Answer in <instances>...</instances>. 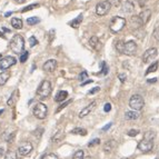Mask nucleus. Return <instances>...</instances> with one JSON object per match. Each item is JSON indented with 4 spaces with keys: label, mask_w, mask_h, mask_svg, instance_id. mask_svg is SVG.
Instances as JSON below:
<instances>
[{
    "label": "nucleus",
    "mask_w": 159,
    "mask_h": 159,
    "mask_svg": "<svg viewBox=\"0 0 159 159\" xmlns=\"http://www.w3.org/2000/svg\"><path fill=\"white\" fill-rule=\"evenodd\" d=\"M128 136H130V137H136L138 134H139V130H137V129H131V130H129L128 132Z\"/></svg>",
    "instance_id": "nucleus-37"
},
{
    "label": "nucleus",
    "mask_w": 159,
    "mask_h": 159,
    "mask_svg": "<svg viewBox=\"0 0 159 159\" xmlns=\"http://www.w3.org/2000/svg\"><path fill=\"white\" fill-rule=\"evenodd\" d=\"M47 113H48V108L45 104H43V102L36 104L35 107H34V115H35L36 118L45 119L47 117Z\"/></svg>",
    "instance_id": "nucleus-5"
},
{
    "label": "nucleus",
    "mask_w": 159,
    "mask_h": 159,
    "mask_svg": "<svg viewBox=\"0 0 159 159\" xmlns=\"http://www.w3.org/2000/svg\"><path fill=\"white\" fill-rule=\"evenodd\" d=\"M10 49L12 52H15L17 54H21L25 49V40L20 35L13 36V38L10 41Z\"/></svg>",
    "instance_id": "nucleus-1"
},
{
    "label": "nucleus",
    "mask_w": 159,
    "mask_h": 159,
    "mask_svg": "<svg viewBox=\"0 0 159 159\" xmlns=\"http://www.w3.org/2000/svg\"><path fill=\"white\" fill-rule=\"evenodd\" d=\"M4 159H17V152L13 150H9L4 155Z\"/></svg>",
    "instance_id": "nucleus-28"
},
{
    "label": "nucleus",
    "mask_w": 159,
    "mask_h": 159,
    "mask_svg": "<svg viewBox=\"0 0 159 159\" xmlns=\"http://www.w3.org/2000/svg\"><path fill=\"white\" fill-rule=\"evenodd\" d=\"M39 21H40V19H39V18H37V17H30V18H28V19H27V23L29 25V26L37 25Z\"/></svg>",
    "instance_id": "nucleus-29"
},
{
    "label": "nucleus",
    "mask_w": 159,
    "mask_h": 159,
    "mask_svg": "<svg viewBox=\"0 0 159 159\" xmlns=\"http://www.w3.org/2000/svg\"><path fill=\"white\" fill-rule=\"evenodd\" d=\"M17 93H18V90H15L13 93H12V95H11V97L9 98V100L7 101V104L9 106H12V105H15V102H16V100H17Z\"/></svg>",
    "instance_id": "nucleus-27"
},
{
    "label": "nucleus",
    "mask_w": 159,
    "mask_h": 159,
    "mask_svg": "<svg viewBox=\"0 0 159 159\" xmlns=\"http://www.w3.org/2000/svg\"><path fill=\"white\" fill-rule=\"evenodd\" d=\"M0 60H1V54H0Z\"/></svg>",
    "instance_id": "nucleus-57"
},
{
    "label": "nucleus",
    "mask_w": 159,
    "mask_h": 159,
    "mask_svg": "<svg viewBox=\"0 0 159 159\" xmlns=\"http://www.w3.org/2000/svg\"><path fill=\"white\" fill-rule=\"evenodd\" d=\"M70 102H71V100H68V101H66V102H63V104H61V105H60V107H58V109H57V113H59V111H60L61 109H63V108H65V107H66V106L69 105Z\"/></svg>",
    "instance_id": "nucleus-42"
},
{
    "label": "nucleus",
    "mask_w": 159,
    "mask_h": 159,
    "mask_svg": "<svg viewBox=\"0 0 159 159\" xmlns=\"http://www.w3.org/2000/svg\"><path fill=\"white\" fill-rule=\"evenodd\" d=\"M10 78V72L9 71H2L0 74V86H4L6 85V82L8 81V79Z\"/></svg>",
    "instance_id": "nucleus-18"
},
{
    "label": "nucleus",
    "mask_w": 159,
    "mask_h": 159,
    "mask_svg": "<svg viewBox=\"0 0 159 159\" xmlns=\"http://www.w3.org/2000/svg\"><path fill=\"white\" fill-rule=\"evenodd\" d=\"M12 15V11H8L4 13V17H9V16H11Z\"/></svg>",
    "instance_id": "nucleus-51"
},
{
    "label": "nucleus",
    "mask_w": 159,
    "mask_h": 159,
    "mask_svg": "<svg viewBox=\"0 0 159 159\" xmlns=\"http://www.w3.org/2000/svg\"><path fill=\"white\" fill-rule=\"evenodd\" d=\"M115 147V140H109L104 145V152H110Z\"/></svg>",
    "instance_id": "nucleus-21"
},
{
    "label": "nucleus",
    "mask_w": 159,
    "mask_h": 159,
    "mask_svg": "<svg viewBox=\"0 0 159 159\" xmlns=\"http://www.w3.org/2000/svg\"><path fill=\"white\" fill-rule=\"evenodd\" d=\"M4 148H1L0 147V158L4 156Z\"/></svg>",
    "instance_id": "nucleus-50"
},
{
    "label": "nucleus",
    "mask_w": 159,
    "mask_h": 159,
    "mask_svg": "<svg viewBox=\"0 0 159 159\" xmlns=\"http://www.w3.org/2000/svg\"><path fill=\"white\" fill-rule=\"evenodd\" d=\"M104 110H105V113H109V111L111 110V105H110V104H105Z\"/></svg>",
    "instance_id": "nucleus-46"
},
{
    "label": "nucleus",
    "mask_w": 159,
    "mask_h": 159,
    "mask_svg": "<svg viewBox=\"0 0 159 159\" xmlns=\"http://www.w3.org/2000/svg\"><path fill=\"white\" fill-rule=\"evenodd\" d=\"M157 69H158V62L155 61L152 66L148 67L147 71H146V75H149V74H152V72H155V71H157Z\"/></svg>",
    "instance_id": "nucleus-26"
},
{
    "label": "nucleus",
    "mask_w": 159,
    "mask_h": 159,
    "mask_svg": "<svg viewBox=\"0 0 159 159\" xmlns=\"http://www.w3.org/2000/svg\"><path fill=\"white\" fill-rule=\"evenodd\" d=\"M31 152H32V144L29 141H25L19 146L17 154H19L20 156H28Z\"/></svg>",
    "instance_id": "nucleus-10"
},
{
    "label": "nucleus",
    "mask_w": 159,
    "mask_h": 159,
    "mask_svg": "<svg viewBox=\"0 0 159 159\" xmlns=\"http://www.w3.org/2000/svg\"><path fill=\"white\" fill-rule=\"evenodd\" d=\"M68 98V93H67L66 90H60L57 95H56V97H54V101L56 102H62V101H65Z\"/></svg>",
    "instance_id": "nucleus-15"
},
{
    "label": "nucleus",
    "mask_w": 159,
    "mask_h": 159,
    "mask_svg": "<svg viewBox=\"0 0 159 159\" xmlns=\"http://www.w3.org/2000/svg\"><path fill=\"white\" fill-rule=\"evenodd\" d=\"M109 4H110V6H119L121 2V0H107Z\"/></svg>",
    "instance_id": "nucleus-41"
},
{
    "label": "nucleus",
    "mask_w": 159,
    "mask_h": 159,
    "mask_svg": "<svg viewBox=\"0 0 159 159\" xmlns=\"http://www.w3.org/2000/svg\"><path fill=\"white\" fill-rule=\"evenodd\" d=\"M111 126H113V122H110V124L106 125L105 127H102V128H101V130H102V131H107V130H108V129L110 128Z\"/></svg>",
    "instance_id": "nucleus-47"
},
{
    "label": "nucleus",
    "mask_w": 159,
    "mask_h": 159,
    "mask_svg": "<svg viewBox=\"0 0 159 159\" xmlns=\"http://www.w3.org/2000/svg\"><path fill=\"white\" fill-rule=\"evenodd\" d=\"M118 78L120 79V81L124 84L125 81H126V79H127V76H126V74H119L118 75Z\"/></svg>",
    "instance_id": "nucleus-44"
},
{
    "label": "nucleus",
    "mask_w": 159,
    "mask_h": 159,
    "mask_svg": "<svg viewBox=\"0 0 159 159\" xmlns=\"http://www.w3.org/2000/svg\"><path fill=\"white\" fill-rule=\"evenodd\" d=\"M134 6H132L129 1H126V4H125V6H124V11L125 12H131L132 10H134Z\"/></svg>",
    "instance_id": "nucleus-30"
},
{
    "label": "nucleus",
    "mask_w": 159,
    "mask_h": 159,
    "mask_svg": "<svg viewBox=\"0 0 159 159\" xmlns=\"http://www.w3.org/2000/svg\"><path fill=\"white\" fill-rule=\"evenodd\" d=\"M96 105H97V102H96V101H93L91 104H89L88 106H86L85 108L79 113V118H85L86 116L90 115V113L96 108Z\"/></svg>",
    "instance_id": "nucleus-14"
},
{
    "label": "nucleus",
    "mask_w": 159,
    "mask_h": 159,
    "mask_svg": "<svg viewBox=\"0 0 159 159\" xmlns=\"http://www.w3.org/2000/svg\"><path fill=\"white\" fill-rule=\"evenodd\" d=\"M150 17H152V11H150V9H144L139 15L137 16V18L139 20L140 25H146V23L149 21Z\"/></svg>",
    "instance_id": "nucleus-12"
},
{
    "label": "nucleus",
    "mask_w": 159,
    "mask_h": 159,
    "mask_svg": "<svg viewBox=\"0 0 159 159\" xmlns=\"http://www.w3.org/2000/svg\"><path fill=\"white\" fill-rule=\"evenodd\" d=\"M15 136H16L15 132H11V136L9 135V137H8V138H6V140H7L8 143H12V141H13V139H15Z\"/></svg>",
    "instance_id": "nucleus-45"
},
{
    "label": "nucleus",
    "mask_w": 159,
    "mask_h": 159,
    "mask_svg": "<svg viewBox=\"0 0 159 159\" xmlns=\"http://www.w3.org/2000/svg\"><path fill=\"white\" fill-rule=\"evenodd\" d=\"M130 4L135 7V6H139L140 8H144L145 4H146V0H127Z\"/></svg>",
    "instance_id": "nucleus-23"
},
{
    "label": "nucleus",
    "mask_w": 159,
    "mask_h": 159,
    "mask_svg": "<svg viewBox=\"0 0 159 159\" xmlns=\"http://www.w3.org/2000/svg\"><path fill=\"white\" fill-rule=\"evenodd\" d=\"M28 57H29V52L28 51H23V54H21V56H20V62H22V63L26 62Z\"/></svg>",
    "instance_id": "nucleus-34"
},
{
    "label": "nucleus",
    "mask_w": 159,
    "mask_h": 159,
    "mask_svg": "<svg viewBox=\"0 0 159 159\" xmlns=\"http://www.w3.org/2000/svg\"><path fill=\"white\" fill-rule=\"evenodd\" d=\"M51 84L50 81H48V80H43L41 84L39 85L38 89H37V95H38L40 98H47L50 96L51 93Z\"/></svg>",
    "instance_id": "nucleus-4"
},
{
    "label": "nucleus",
    "mask_w": 159,
    "mask_h": 159,
    "mask_svg": "<svg viewBox=\"0 0 159 159\" xmlns=\"http://www.w3.org/2000/svg\"><path fill=\"white\" fill-rule=\"evenodd\" d=\"M110 8H111V6H110V4L107 0L106 1H101V2H99L96 6V13L98 16H105L109 12Z\"/></svg>",
    "instance_id": "nucleus-8"
},
{
    "label": "nucleus",
    "mask_w": 159,
    "mask_h": 159,
    "mask_svg": "<svg viewBox=\"0 0 159 159\" xmlns=\"http://www.w3.org/2000/svg\"><path fill=\"white\" fill-rule=\"evenodd\" d=\"M17 60H16L15 57H12V56H7V57H4V58H1L0 60V69L6 71L8 68H10L11 66H13Z\"/></svg>",
    "instance_id": "nucleus-7"
},
{
    "label": "nucleus",
    "mask_w": 159,
    "mask_h": 159,
    "mask_svg": "<svg viewBox=\"0 0 159 159\" xmlns=\"http://www.w3.org/2000/svg\"><path fill=\"white\" fill-rule=\"evenodd\" d=\"M56 68H57V61L54 59H50V60L46 61L43 66V71H46V72H52L56 70Z\"/></svg>",
    "instance_id": "nucleus-13"
},
{
    "label": "nucleus",
    "mask_w": 159,
    "mask_h": 159,
    "mask_svg": "<svg viewBox=\"0 0 159 159\" xmlns=\"http://www.w3.org/2000/svg\"><path fill=\"white\" fill-rule=\"evenodd\" d=\"M71 134L74 135H81V136H86L87 135V130L84 128H75L71 130Z\"/></svg>",
    "instance_id": "nucleus-25"
},
{
    "label": "nucleus",
    "mask_w": 159,
    "mask_h": 159,
    "mask_svg": "<svg viewBox=\"0 0 159 159\" xmlns=\"http://www.w3.org/2000/svg\"><path fill=\"white\" fill-rule=\"evenodd\" d=\"M43 159H58V156L54 154H47L43 157Z\"/></svg>",
    "instance_id": "nucleus-38"
},
{
    "label": "nucleus",
    "mask_w": 159,
    "mask_h": 159,
    "mask_svg": "<svg viewBox=\"0 0 159 159\" xmlns=\"http://www.w3.org/2000/svg\"><path fill=\"white\" fill-rule=\"evenodd\" d=\"M121 159H130V158H121Z\"/></svg>",
    "instance_id": "nucleus-56"
},
{
    "label": "nucleus",
    "mask_w": 159,
    "mask_h": 159,
    "mask_svg": "<svg viewBox=\"0 0 159 159\" xmlns=\"http://www.w3.org/2000/svg\"><path fill=\"white\" fill-rule=\"evenodd\" d=\"M154 37H155L156 40H158L159 41V26L154 30Z\"/></svg>",
    "instance_id": "nucleus-43"
},
{
    "label": "nucleus",
    "mask_w": 159,
    "mask_h": 159,
    "mask_svg": "<svg viewBox=\"0 0 159 159\" xmlns=\"http://www.w3.org/2000/svg\"><path fill=\"white\" fill-rule=\"evenodd\" d=\"M99 90H100V88H99V87H95V88H93V90H90L89 93V95H93V93H98V91H99Z\"/></svg>",
    "instance_id": "nucleus-48"
},
{
    "label": "nucleus",
    "mask_w": 159,
    "mask_h": 159,
    "mask_svg": "<svg viewBox=\"0 0 159 159\" xmlns=\"http://www.w3.org/2000/svg\"><path fill=\"white\" fill-rule=\"evenodd\" d=\"M2 113H4V109H1V110H0V115H1Z\"/></svg>",
    "instance_id": "nucleus-54"
},
{
    "label": "nucleus",
    "mask_w": 159,
    "mask_h": 159,
    "mask_svg": "<svg viewBox=\"0 0 159 159\" xmlns=\"http://www.w3.org/2000/svg\"><path fill=\"white\" fill-rule=\"evenodd\" d=\"M100 144V139L99 138H96V139L91 140L89 144H88V147H93V146H97V145Z\"/></svg>",
    "instance_id": "nucleus-35"
},
{
    "label": "nucleus",
    "mask_w": 159,
    "mask_h": 159,
    "mask_svg": "<svg viewBox=\"0 0 159 159\" xmlns=\"http://www.w3.org/2000/svg\"><path fill=\"white\" fill-rule=\"evenodd\" d=\"M157 56H158V50H157L156 48H149V49H147V50L144 52L143 61H144L145 63L150 62V61H152Z\"/></svg>",
    "instance_id": "nucleus-9"
},
{
    "label": "nucleus",
    "mask_w": 159,
    "mask_h": 159,
    "mask_svg": "<svg viewBox=\"0 0 159 159\" xmlns=\"http://www.w3.org/2000/svg\"><path fill=\"white\" fill-rule=\"evenodd\" d=\"M145 101L140 95H132L130 99H129V107L134 110V111H139L144 108Z\"/></svg>",
    "instance_id": "nucleus-3"
},
{
    "label": "nucleus",
    "mask_w": 159,
    "mask_h": 159,
    "mask_svg": "<svg viewBox=\"0 0 159 159\" xmlns=\"http://www.w3.org/2000/svg\"><path fill=\"white\" fill-rule=\"evenodd\" d=\"M101 68H102V69H101V72H100V75H107L108 74V66H107V65H106V62L105 61H102L101 62Z\"/></svg>",
    "instance_id": "nucleus-32"
},
{
    "label": "nucleus",
    "mask_w": 159,
    "mask_h": 159,
    "mask_svg": "<svg viewBox=\"0 0 159 159\" xmlns=\"http://www.w3.org/2000/svg\"><path fill=\"white\" fill-rule=\"evenodd\" d=\"M125 118L126 119H128V120H136L139 118V113L138 111H127V113H125Z\"/></svg>",
    "instance_id": "nucleus-17"
},
{
    "label": "nucleus",
    "mask_w": 159,
    "mask_h": 159,
    "mask_svg": "<svg viewBox=\"0 0 159 159\" xmlns=\"http://www.w3.org/2000/svg\"><path fill=\"white\" fill-rule=\"evenodd\" d=\"M157 81V78H152V79H148V82L152 84V82H156Z\"/></svg>",
    "instance_id": "nucleus-49"
},
{
    "label": "nucleus",
    "mask_w": 159,
    "mask_h": 159,
    "mask_svg": "<svg viewBox=\"0 0 159 159\" xmlns=\"http://www.w3.org/2000/svg\"><path fill=\"white\" fill-rule=\"evenodd\" d=\"M89 45L91 48H93V49H96V50H98L99 48H100V41H99V39L96 37V36H93V37H91L89 40Z\"/></svg>",
    "instance_id": "nucleus-16"
},
{
    "label": "nucleus",
    "mask_w": 159,
    "mask_h": 159,
    "mask_svg": "<svg viewBox=\"0 0 159 159\" xmlns=\"http://www.w3.org/2000/svg\"><path fill=\"white\" fill-rule=\"evenodd\" d=\"M156 138V132L155 131H152V130H149V131L145 132V136H144V139L146 140H150V141H152V140Z\"/></svg>",
    "instance_id": "nucleus-24"
},
{
    "label": "nucleus",
    "mask_w": 159,
    "mask_h": 159,
    "mask_svg": "<svg viewBox=\"0 0 159 159\" xmlns=\"http://www.w3.org/2000/svg\"><path fill=\"white\" fill-rule=\"evenodd\" d=\"M126 26V19L122 17H113V19L110 20V25L109 28L113 32H119L120 30L124 29V27Z\"/></svg>",
    "instance_id": "nucleus-2"
},
{
    "label": "nucleus",
    "mask_w": 159,
    "mask_h": 159,
    "mask_svg": "<svg viewBox=\"0 0 159 159\" xmlns=\"http://www.w3.org/2000/svg\"><path fill=\"white\" fill-rule=\"evenodd\" d=\"M152 148H154V141H150V140L143 139L138 144V149L143 152H149Z\"/></svg>",
    "instance_id": "nucleus-11"
},
{
    "label": "nucleus",
    "mask_w": 159,
    "mask_h": 159,
    "mask_svg": "<svg viewBox=\"0 0 159 159\" xmlns=\"http://www.w3.org/2000/svg\"><path fill=\"white\" fill-rule=\"evenodd\" d=\"M26 0H16V2H18V4H23Z\"/></svg>",
    "instance_id": "nucleus-52"
},
{
    "label": "nucleus",
    "mask_w": 159,
    "mask_h": 159,
    "mask_svg": "<svg viewBox=\"0 0 159 159\" xmlns=\"http://www.w3.org/2000/svg\"><path fill=\"white\" fill-rule=\"evenodd\" d=\"M137 49H138V47H137V43L135 41H128V43H126L124 45V49H122V54H127V56H135L137 52Z\"/></svg>",
    "instance_id": "nucleus-6"
},
{
    "label": "nucleus",
    "mask_w": 159,
    "mask_h": 159,
    "mask_svg": "<svg viewBox=\"0 0 159 159\" xmlns=\"http://www.w3.org/2000/svg\"><path fill=\"white\" fill-rule=\"evenodd\" d=\"M37 43H38V40H37V39H36L34 36L29 38V45H30V47H35Z\"/></svg>",
    "instance_id": "nucleus-36"
},
{
    "label": "nucleus",
    "mask_w": 159,
    "mask_h": 159,
    "mask_svg": "<svg viewBox=\"0 0 159 159\" xmlns=\"http://www.w3.org/2000/svg\"><path fill=\"white\" fill-rule=\"evenodd\" d=\"M11 26L15 28V29H21V28H22V20L19 19V18H12Z\"/></svg>",
    "instance_id": "nucleus-20"
},
{
    "label": "nucleus",
    "mask_w": 159,
    "mask_h": 159,
    "mask_svg": "<svg viewBox=\"0 0 159 159\" xmlns=\"http://www.w3.org/2000/svg\"><path fill=\"white\" fill-rule=\"evenodd\" d=\"M82 19H84V16H82V15H79V16L77 17V18H76V19H74L72 21H70L69 25L71 26V27L78 28L79 26H80V23H81Z\"/></svg>",
    "instance_id": "nucleus-19"
},
{
    "label": "nucleus",
    "mask_w": 159,
    "mask_h": 159,
    "mask_svg": "<svg viewBox=\"0 0 159 159\" xmlns=\"http://www.w3.org/2000/svg\"><path fill=\"white\" fill-rule=\"evenodd\" d=\"M87 78H88V72H87V71H86V70H84V71H82L81 74L79 75V80H85V79H87Z\"/></svg>",
    "instance_id": "nucleus-39"
},
{
    "label": "nucleus",
    "mask_w": 159,
    "mask_h": 159,
    "mask_svg": "<svg viewBox=\"0 0 159 159\" xmlns=\"http://www.w3.org/2000/svg\"><path fill=\"white\" fill-rule=\"evenodd\" d=\"M63 137H65V135H63V132L62 131H58L54 134V136L52 137V143H59V141H61L62 139H63Z\"/></svg>",
    "instance_id": "nucleus-22"
},
{
    "label": "nucleus",
    "mask_w": 159,
    "mask_h": 159,
    "mask_svg": "<svg viewBox=\"0 0 159 159\" xmlns=\"http://www.w3.org/2000/svg\"><path fill=\"white\" fill-rule=\"evenodd\" d=\"M89 82H93V80H87V81H86V82H82V86L87 85V84H89Z\"/></svg>",
    "instance_id": "nucleus-53"
},
{
    "label": "nucleus",
    "mask_w": 159,
    "mask_h": 159,
    "mask_svg": "<svg viewBox=\"0 0 159 159\" xmlns=\"http://www.w3.org/2000/svg\"><path fill=\"white\" fill-rule=\"evenodd\" d=\"M74 159H84V152L82 150H77L74 154Z\"/></svg>",
    "instance_id": "nucleus-33"
},
{
    "label": "nucleus",
    "mask_w": 159,
    "mask_h": 159,
    "mask_svg": "<svg viewBox=\"0 0 159 159\" xmlns=\"http://www.w3.org/2000/svg\"><path fill=\"white\" fill-rule=\"evenodd\" d=\"M84 159H91V157H86V158H84Z\"/></svg>",
    "instance_id": "nucleus-55"
},
{
    "label": "nucleus",
    "mask_w": 159,
    "mask_h": 159,
    "mask_svg": "<svg viewBox=\"0 0 159 159\" xmlns=\"http://www.w3.org/2000/svg\"><path fill=\"white\" fill-rule=\"evenodd\" d=\"M124 45H125V43H122V41H118V43H117L116 47H117V50L119 51V52H122V49H124Z\"/></svg>",
    "instance_id": "nucleus-40"
},
{
    "label": "nucleus",
    "mask_w": 159,
    "mask_h": 159,
    "mask_svg": "<svg viewBox=\"0 0 159 159\" xmlns=\"http://www.w3.org/2000/svg\"><path fill=\"white\" fill-rule=\"evenodd\" d=\"M39 4H29L27 7H25L23 9H21V12H26V11H30L32 9H35V8H38Z\"/></svg>",
    "instance_id": "nucleus-31"
},
{
    "label": "nucleus",
    "mask_w": 159,
    "mask_h": 159,
    "mask_svg": "<svg viewBox=\"0 0 159 159\" xmlns=\"http://www.w3.org/2000/svg\"><path fill=\"white\" fill-rule=\"evenodd\" d=\"M156 159H158V158H156Z\"/></svg>",
    "instance_id": "nucleus-58"
}]
</instances>
